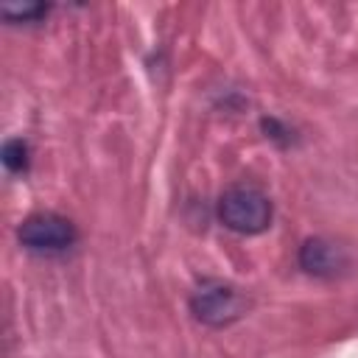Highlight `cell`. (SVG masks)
Here are the masks:
<instances>
[{
  "label": "cell",
  "instance_id": "6da1fadb",
  "mask_svg": "<svg viewBox=\"0 0 358 358\" xmlns=\"http://www.w3.org/2000/svg\"><path fill=\"white\" fill-rule=\"evenodd\" d=\"M215 213H218V221L238 235H260L271 227V218H274L271 199L257 185H249V182L229 185L218 196Z\"/></svg>",
  "mask_w": 358,
  "mask_h": 358
},
{
  "label": "cell",
  "instance_id": "7a4b0ae2",
  "mask_svg": "<svg viewBox=\"0 0 358 358\" xmlns=\"http://www.w3.org/2000/svg\"><path fill=\"white\" fill-rule=\"evenodd\" d=\"M190 313L210 327H227L246 313V296L224 280H201L190 294Z\"/></svg>",
  "mask_w": 358,
  "mask_h": 358
},
{
  "label": "cell",
  "instance_id": "3957f363",
  "mask_svg": "<svg viewBox=\"0 0 358 358\" xmlns=\"http://www.w3.org/2000/svg\"><path fill=\"white\" fill-rule=\"evenodd\" d=\"M17 238L31 252L59 255V252H67L76 243L78 232H76V224L70 218L59 215V213H34L20 224Z\"/></svg>",
  "mask_w": 358,
  "mask_h": 358
},
{
  "label": "cell",
  "instance_id": "277c9868",
  "mask_svg": "<svg viewBox=\"0 0 358 358\" xmlns=\"http://www.w3.org/2000/svg\"><path fill=\"white\" fill-rule=\"evenodd\" d=\"M296 263L305 274L310 277H322V280H333L338 274H344L350 268V257L347 252L327 241V238H308L302 241L299 252H296Z\"/></svg>",
  "mask_w": 358,
  "mask_h": 358
},
{
  "label": "cell",
  "instance_id": "5b68a950",
  "mask_svg": "<svg viewBox=\"0 0 358 358\" xmlns=\"http://www.w3.org/2000/svg\"><path fill=\"white\" fill-rule=\"evenodd\" d=\"M0 159H3V165H6L8 173H25V171H28V162H31V157H28V143L20 140V137L6 140V143H3V151H0Z\"/></svg>",
  "mask_w": 358,
  "mask_h": 358
},
{
  "label": "cell",
  "instance_id": "8992f818",
  "mask_svg": "<svg viewBox=\"0 0 358 358\" xmlns=\"http://www.w3.org/2000/svg\"><path fill=\"white\" fill-rule=\"evenodd\" d=\"M48 14L45 3H3L0 6V17L8 22H36Z\"/></svg>",
  "mask_w": 358,
  "mask_h": 358
}]
</instances>
